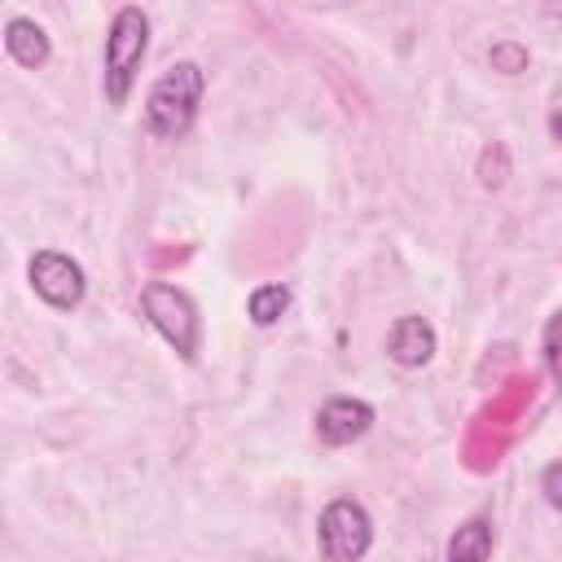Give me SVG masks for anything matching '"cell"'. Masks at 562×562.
Segmentation results:
<instances>
[{
  "mask_svg": "<svg viewBox=\"0 0 562 562\" xmlns=\"http://www.w3.org/2000/svg\"><path fill=\"white\" fill-rule=\"evenodd\" d=\"M202 88H206V75H202L198 61H171L154 79V88L145 97V127H149V136L180 140L193 127V119H198Z\"/></svg>",
  "mask_w": 562,
  "mask_h": 562,
  "instance_id": "1",
  "label": "cell"
},
{
  "mask_svg": "<svg viewBox=\"0 0 562 562\" xmlns=\"http://www.w3.org/2000/svg\"><path fill=\"white\" fill-rule=\"evenodd\" d=\"M145 53H149V18H145L140 4H123L110 18L105 53H101V83H105V101L110 105H123L127 101Z\"/></svg>",
  "mask_w": 562,
  "mask_h": 562,
  "instance_id": "2",
  "label": "cell"
},
{
  "mask_svg": "<svg viewBox=\"0 0 562 562\" xmlns=\"http://www.w3.org/2000/svg\"><path fill=\"white\" fill-rule=\"evenodd\" d=\"M140 312L145 321L158 329V338L180 356V360H198V338H202V321H198V303L171 285V281H149L140 290Z\"/></svg>",
  "mask_w": 562,
  "mask_h": 562,
  "instance_id": "3",
  "label": "cell"
},
{
  "mask_svg": "<svg viewBox=\"0 0 562 562\" xmlns=\"http://www.w3.org/2000/svg\"><path fill=\"white\" fill-rule=\"evenodd\" d=\"M316 536H321V558L325 562H360L373 544V522H369L360 501L338 496L321 509Z\"/></svg>",
  "mask_w": 562,
  "mask_h": 562,
  "instance_id": "4",
  "label": "cell"
},
{
  "mask_svg": "<svg viewBox=\"0 0 562 562\" xmlns=\"http://www.w3.org/2000/svg\"><path fill=\"white\" fill-rule=\"evenodd\" d=\"M26 272H31L35 294H40L48 307L70 312V307H79V303H83L88 281H83V268H79L70 255H61V250H35Z\"/></svg>",
  "mask_w": 562,
  "mask_h": 562,
  "instance_id": "5",
  "label": "cell"
},
{
  "mask_svg": "<svg viewBox=\"0 0 562 562\" xmlns=\"http://www.w3.org/2000/svg\"><path fill=\"white\" fill-rule=\"evenodd\" d=\"M369 426H373V404H364V400L334 395V400H325V404L316 408V435H321V443H329V448H342V443L360 439Z\"/></svg>",
  "mask_w": 562,
  "mask_h": 562,
  "instance_id": "6",
  "label": "cell"
},
{
  "mask_svg": "<svg viewBox=\"0 0 562 562\" xmlns=\"http://www.w3.org/2000/svg\"><path fill=\"white\" fill-rule=\"evenodd\" d=\"M386 356L400 364V369H422L430 364L435 356V329L426 316H400L386 334Z\"/></svg>",
  "mask_w": 562,
  "mask_h": 562,
  "instance_id": "7",
  "label": "cell"
},
{
  "mask_svg": "<svg viewBox=\"0 0 562 562\" xmlns=\"http://www.w3.org/2000/svg\"><path fill=\"white\" fill-rule=\"evenodd\" d=\"M4 48H9V57H13L18 66H26V70H40V66L48 61V53H53L48 31H44L40 22H31V18H22V13L4 22Z\"/></svg>",
  "mask_w": 562,
  "mask_h": 562,
  "instance_id": "8",
  "label": "cell"
},
{
  "mask_svg": "<svg viewBox=\"0 0 562 562\" xmlns=\"http://www.w3.org/2000/svg\"><path fill=\"white\" fill-rule=\"evenodd\" d=\"M492 544H496L492 518L474 514V518H465V522L448 536V562H487V558H492Z\"/></svg>",
  "mask_w": 562,
  "mask_h": 562,
  "instance_id": "9",
  "label": "cell"
},
{
  "mask_svg": "<svg viewBox=\"0 0 562 562\" xmlns=\"http://www.w3.org/2000/svg\"><path fill=\"white\" fill-rule=\"evenodd\" d=\"M285 307H290V290H285L281 281H268V285L250 290V303H246V312H250V321H255L259 329L277 325V321L285 316Z\"/></svg>",
  "mask_w": 562,
  "mask_h": 562,
  "instance_id": "10",
  "label": "cell"
},
{
  "mask_svg": "<svg viewBox=\"0 0 562 562\" xmlns=\"http://www.w3.org/2000/svg\"><path fill=\"white\" fill-rule=\"evenodd\" d=\"M540 351H544V364H549V373H553V382L562 391V312L549 316V325L540 334Z\"/></svg>",
  "mask_w": 562,
  "mask_h": 562,
  "instance_id": "11",
  "label": "cell"
},
{
  "mask_svg": "<svg viewBox=\"0 0 562 562\" xmlns=\"http://www.w3.org/2000/svg\"><path fill=\"white\" fill-rule=\"evenodd\" d=\"M492 70H501V75H522V70H527V48L514 44V40L492 44Z\"/></svg>",
  "mask_w": 562,
  "mask_h": 562,
  "instance_id": "12",
  "label": "cell"
},
{
  "mask_svg": "<svg viewBox=\"0 0 562 562\" xmlns=\"http://www.w3.org/2000/svg\"><path fill=\"white\" fill-rule=\"evenodd\" d=\"M479 180H483V189H501V180H505V149H501V145L483 149V162H479Z\"/></svg>",
  "mask_w": 562,
  "mask_h": 562,
  "instance_id": "13",
  "label": "cell"
},
{
  "mask_svg": "<svg viewBox=\"0 0 562 562\" xmlns=\"http://www.w3.org/2000/svg\"><path fill=\"white\" fill-rule=\"evenodd\" d=\"M540 492H544V501H549L553 509H562V461L544 465V474H540Z\"/></svg>",
  "mask_w": 562,
  "mask_h": 562,
  "instance_id": "14",
  "label": "cell"
}]
</instances>
